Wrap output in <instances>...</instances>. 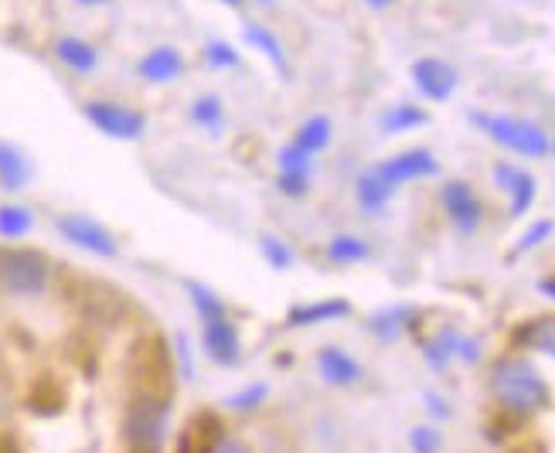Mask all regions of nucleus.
Segmentation results:
<instances>
[{"label": "nucleus", "mask_w": 555, "mask_h": 453, "mask_svg": "<svg viewBox=\"0 0 555 453\" xmlns=\"http://www.w3.org/2000/svg\"><path fill=\"white\" fill-rule=\"evenodd\" d=\"M175 426V402L171 392L133 389L124 402L119 416V437H124L127 453H164Z\"/></svg>", "instance_id": "1"}, {"label": "nucleus", "mask_w": 555, "mask_h": 453, "mask_svg": "<svg viewBox=\"0 0 555 453\" xmlns=\"http://www.w3.org/2000/svg\"><path fill=\"white\" fill-rule=\"evenodd\" d=\"M488 389H491V399L501 405L504 413L521 416V419L542 413L545 405L552 402L548 381L521 354L498 358V362L491 365V375H488Z\"/></svg>", "instance_id": "2"}, {"label": "nucleus", "mask_w": 555, "mask_h": 453, "mask_svg": "<svg viewBox=\"0 0 555 453\" xmlns=\"http://www.w3.org/2000/svg\"><path fill=\"white\" fill-rule=\"evenodd\" d=\"M52 286V259L31 246H0V294L38 300Z\"/></svg>", "instance_id": "3"}, {"label": "nucleus", "mask_w": 555, "mask_h": 453, "mask_svg": "<svg viewBox=\"0 0 555 453\" xmlns=\"http://www.w3.org/2000/svg\"><path fill=\"white\" fill-rule=\"evenodd\" d=\"M470 124L480 130V133H488L498 147L504 151H512L518 157H528V160H539V157H548L552 151V140L548 133L532 124V119H525V116H508V113H470Z\"/></svg>", "instance_id": "4"}, {"label": "nucleus", "mask_w": 555, "mask_h": 453, "mask_svg": "<svg viewBox=\"0 0 555 453\" xmlns=\"http://www.w3.org/2000/svg\"><path fill=\"white\" fill-rule=\"evenodd\" d=\"M82 116L86 124L103 133L109 140H119V143H137L143 133H147V113L143 109H133V106H124L116 100H86L82 103Z\"/></svg>", "instance_id": "5"}, {"label": "nucleus", "mask_w": 555, "mask_h": 453, "mask_svg": "<svg viewBox=\"0 0 555 453\" xmlns=\"http://www.w3.org/2000/svg\"><path fill=\"white\" fill-rule=\"evenodd\" d=\"M55 232L65 238L68 246H76L95 259H116L119 256V238L109 225L92 219L86 211H62L55 219Z\"/></svg>", "instance_id": "6"}, {"label": "nucleus", "mask_w": 555, "mask_h": 453, "mask_svg": "<svg viewBox=\"0 0 555 453\" xmlns=\"http://www.w3.org/2000/svg\"><path fill=\"white\" fill-rule=\"evenodd\" d=\"M202 354L215 368H238V362H243V334H238L232 310L222 318L202 321Z\"/></svg>", "instance_id": "7"}, {"label": "nucleus", "mask_w": 555, "mask_h": 453, "mask_svg": "<svg viewBox=\"0 0 555 453\" xmlns=\"http://www.w3.org/2000/svg\"><path fill=\"white\" fill-rule=\"evenodd\" d=\"M372 171L389 184L392 191H399L409 181H423V178H437L440 174V160L433 157V151L426 147H413V151H402L389 160H378L372 164Z\"/></svg>", "instance_id": "8"}, {"label": "nucleus", "mask_w": 555, "mask_h": 453, "mask_svg": "<svg viewBox=\"0 0 555 453\" xmlns=\"http://www.w3.org/2000/svg\"><path fill=\"white\" fill-rule=\"evenodd\" d=\"M440 205L447 211V219L456 225V232L464 235H474L480 222H485V205H480L477 191L461 178H453L440 187Z\"/></svg>", "instance_id": "9"}, {"label": "nucleus", "mask_w": 555, "mask_h": 453, "mask_svg": "<svg viewBox=\"0 0 555 453\" xmlns=\"http://www.w3.org/2000/svg\"><path fill=\"white\" fill-rule=\"evenodd\" d=\"M409 76H413L416 92L429 103H447L450 95L456 92V82H461V76H456V68L450 62L433 59V55L416 59L413 68H409Z\"/></svg>", "instance_id": "10"}, {"label": "nucleus", "mask_w": 555, "mask_h": 453, "mask_svg": "<svg viewBox=\"0 0 555 453\" xmlns=\"http://www.w3.org/2000/svg\"><path fill=\"white\" fill-rule=\"evenodd\" d=\"M494 184L508 195V215L512 219H521L525 211H532L535 198H539V181L535 174H528L525 167H515L508 160L494 164Z\"/></svg>", "instance_id": "11"}, {"label": "nucleus", "mask_w": 555, "mask_h": 453, "mask_svg": "<svg viewBox=\"0 0 555 453\" xmlns=\"http://www.w3.org/2000/svg\"><path fill=\"white\" fill-rule=\"evenodd\" d=\"M354 314V307L345 297H324V300H307V303H294L286 310L283 324L294 331H307V327H321V324H337L348 321Z\"/></svg>", "instance_id": "12"}, {"label": "nucleus", "mask_w": 555, "mask_h": 453, "mask_svg": "<svg viewBox=\"0 0 555 453\" xmlns=\"http://www.w3.org/2000/svg\"><path fill=\"white\" fill-rule=\"evenodd\" d=\"M313 362H318V375L327 381V386H334V389H351V386H358V381H361V375H365V368H361L358 358L348 354L345 348H337V345L318 348Z\"/></svg>", "instance_id": "13"}, {"label": "nucleus", "mask_w": 555, "mask_h": 453, "mask_svg": "<svg viewBox=\"0 0 555 453\" xmlns=\"http://www.w3.org/2000/svg\"><path fill=\"white\" fill-rule=\"evenodd\" d=\"M184 65L188 62L175 44H157L137 62V76L147 86H171L184 76Z\"/></svg>", "instance_id": "14"}, {"label": "nucleus", "mask_w": 555, "mask_h": 453, "mask_svg": "<svg viewBox=\"0 0 555 453\" xmlns=\"http://www.w3.org/2000/svg\"><path fill=\"white\" fill-rule=\"evenodd\" d=\"M35 181V160L28 157V151L17 147L14 140H0V187L8 195H17Z\"/></svg>", "instance_id": "15"}, {"label": "nucleus", "mask_w": 555, "mask_h": 453, "mask_svg": "<svg viewBox=\"0 0 555 453\" xmlns=\"http://www.w3.org/2000/svg\"><path fill=\"white\" fill-rule=\"evenodd\" d=\"M55 59L72 72V76H92L95 68H100V52H95V44L79 38V35H65L55 41Z\"/></svg>", "instance_id": "16"}, {"label": "nucleus", "mask_w": 555, "mask_h": 453, "mask_svg": "<svg viewBox=\"0 0 555 453\" xmlns=\"http://www.w3.org/2000/svg\"><path fill=\"white\" fill-rule=\"evenodd\" d=\"M243 41L249 44V48H256V52L267 59L280 76L286 79L289 76V59H286V48H283V41L276 38V31H270L267 24H246V31H243Z\"/></svg>", "instance_id": "17"}, {"label": "nucleus", "mask_w": 555, "mask_h": 453, "mask_svg": "<svg viewBox=\"0 0 555 453\" xmlns=\"http://www.w3.org/2000/svg\"><path fill=\"white\" fill-rule=\"evenodd\" d=\"M331 140H334V124H331V116L324 113H313L307 116L304 124L294 130V140L289 143H297L300 151H307L310 157H318L331 147Z\"/></svg>", "instance_id": "18"}, {"label": "nucleus", "mask_w": 555, "mask_h": 453, "mask_svg": "<svg viewBox=\"0 0 555 453\" xmlns=\"http://www.w3.org/2000/svg\"><path fill=\"white\" fill-rule=\"evenodd\" d=\"M38 219H35V211L28 205H21V202H4L0 205V238H4L8 246L21 243V238H28L35 232Z\"/></svg>", "instance_id": "19"}, {"label": "nucleus", "mask_w": 555, "mask_h": 453, "mask_svg": "<svg viewBox=\"0 0 555 453\" xmlns=\"http://www.w3.org/2000/svg\"><path fill=\"white\" fill-rule=\"evenodd\" d=\"M515 345H521V348H528V351H539V354L555 358V314L525 321V324L515 331Z\"/></svg>", "instance_id": "20"}, {"label": "nucleus", "mask_w": 555, "mask_h": 453, "mask_svg": "<svg viewBox=\"0 0 555 453\" xmlns=\"http://www.w3.org/2000/svg\"><path fill=\"white\" fill-rule=\"evenodd\" d=\"M392 195L396 191L385 184L372 167H365V171L358 174V181H354V198H358V205L365 208L369 215H375V211H382L385 205L392 202Z\"/></svg>", "instance_id": "21"}, {"label": "nucleus", "mask_w": 555, "mask_h": 453, "mask_svg": "<svg viewBox=\"0 0 555 453\" xmlns=\"http://www.w3.org/2000/svg\"><path fill=\"white\" fill-rule=\"evenodd\" d=\"M426 124H429V113L420 109L416 103H396V106L385 109L382 119H378L382 133H389V137L409 133V130H420V127H426Z\"/></svg>", "instance_id": "22"}, {"label": "nucleus", "mask_w": 555, "mask_h": 453, "mask_svg": "<svg viewBox=\"0 0 555 453\" xmlns=\"http://www.w3.org/2000/svg\"><path fill=\"white\" fill-rule=\"evenodd\" d=\"M188 119L198 130H205V133H222V127H225V103H222V95H215V92L198 95V100L188 106Z\"/></svg>", "instance_id": "23"}, {"label": "nucleus", "mask_w": 555, "mask_h": 453, "mask_svg": "<svg viewBox=\"0 0 555 453\" xmlns=\"http://www.w3.org/2000/svg\"><path fill=\"white\" fill-rule=\"evenodd\" d=\"M413 324V307H385L378 314L369 318V331L378 341H396Z\"/></svg>", "instance_id": "24"}, {"label": "nucleus", "mask_w": 555, "mask_h": 453, "mask_svg": "<svg viewBox=\"0 0 555 453\" xmlns=\"http://www.w3.org/2000/svg\"><path fill=\"white\" fill-rule=\"evenodd\" d=\"M270 402V381H249V386H243L238 392L225 396V413H235V416H256L262 405Z\"/></svg>", "instance_id": "25"}, {"label": "nucleus", "mask_w": 555, "mask_h": 453, "mask_svg": "<svg viewBox=\"0 0 555 453\" xmlns=\"http://www.w3.org/2000/svg\"><path fill=\"white\" fill-rule=\"evenodd\" d=\"M184 294H188L191 307H195L198 321H211V318L229 314V303L219 294H215L208 283H202V280H184Z\"/></svg>", "instance_id": "26"}, {"label": "nucleus", "mask_w": 555, "mask_h": 453, "mask_svg": "<svg viewBox=\"0 0 555 453\" xmlns=\"http://www.w3.org/2000/svg\"><path fill=\"white\" fill-rule=\"evenodd\" d=\"M327 259L334 262V267H354V262H365L372 256L369 243L361 235H351V232H341V235H334L331 243H327Z\"/></svg>", "instance_id": "27"}, {"label": "nucleus", "mask_w": 555, "mask_h": 453, "mask_svg": "<svg viewBox=\"0 0 555 453\" xmlns=\"http://www.w3.org/2000/svg\"><path fill=\"white\" fill-rule=\"evenodd\" d=\"M259 256L267 259V267H273L276 273L289 270V267H294V262H297L294 246H289L286 238L273 235V232H262V235H259Z\"/></svg>", "instance_id": "28"}, {"label": "nucleus", "mask_w": 555, "mask_h": 453, "mask_svg": "<svg viewBox=\"0 0 555 453\" xmlns=\"http://www.w3.org/2000/svg\"><path fill=\"white\" fill-rule=\"evenodd\" d=\"M453 345H456V331L453 327H443L437 338H429L423 345V358L433 372H443L450 362H453Z\"/></svg>", "instance_id": "29"}, {"label": "nucleus", "mask_w": 555, "mask_h": 453, "mask_svg": "<svg viewBox=\"0 0 555 453\" xmlns=\"http://www.w3.org/2000/svg\"><path fill=\"white\" fill-rule=\"evenodd\" d=\"M313 160L307 151H300L297 143H283L280 154H276V174H294V178H313Z\"/></svg>", "instance_id": "30"}, {"label": "nucleus", "mask_w": 555, "mask_h": 453, "mask_svg": "<svg viewBox=\"0 0 555 453\" xmlns=\"http://www.w3.org/2000/svg\"><path fill=\"white\" fill-rule=\"evenodd\" d=\"M171 358H175V372L181 381H195L198 378V365H195V348H191V338L184 331H175V341H171Z\"/></svg>", "instance_id": "31"}, {"label": "nucleus", "mask_w": 555, "mask_h": 453, "mask_svg": "<svg viewBox=\"0 0 555 453\" xmlns=\"http://www.w3.org/2000/svg\"><path fill=\"white\" fill-rule=\"evenodd\" d=\"M205 62H208V68H215V72H225V68H238L243 65V52L232 44V41H225V38H211L208 44H205Z\"/></svg>", "instance_id": "32"}, {"label": "nucleus", "mask_w": 555, "mask_h": 453, "mask_svg": "<svg viewBox=\"0 0 555 453\" xmlns=\"http://www.w3.org/2000/svg\"><path fill=\"white\" fill-rule=\"evenodd\" d=\"M198 453H253V450L238 437H232L225 426H215L211 433L198 437Z\"/></svg>", "instance_id": "33"}, {"label": "nucleus", "mask_w": 555, "mask_h": 453, "mask_svg": "<svg viewBox=\"0 0 555 453\" xmlns=\"http://www.w3.org/2000/svg\"><path fill=\"white\" fill-rule=\"evenodd\" d=\"M409 446H413V453H440L443 450V433L433 423L413 426V429H409Z\"/></svg>", "instance_id": "34"}, {"label": "nucleus", "mask_w": 555, "mask_h": 453, "mask_svg": "<svg viewBox=\"0 0 555 453\" xmlns=\"http://www.w3.org/2000/svg\"><path fill=\"white\" fill-rule=\"evenodd\" d=\"M555 232V222L552 219H539V222H532L525 232H521V238H518V246H515V256H521V253H532V249H539L545 238Z\"/></svg>", "instance_id": "35"}, {"label": "nucleus", "mask_w": 555, "mask_h": 453, "mask_svg": "<svg viewBox=\"0 0 555 453\" xmlns=\"http://www.w3.org/2000/svg\"><path fill=\"white\" fill-rule=\"evenodd\" d=\"M310 181H313V178H294V174H276V191H280V195H286V198H294V202H300V198H307V195H310Z\"/></svg>", "instance_id": "36"}, {"label": "nucleus", "mask_w": 555, "mask_h": 453, "mask_svg": "<svg viewBox=\"0 0 555 453\" xmlns=\"http://www.w3.org/2000/svg\"><path fill=\"white\" fill-rule=\"evenodd\" d=\"M426 410L433 413V416H440V419H450V405H447V399L443 396H437V392H426Z\"/></svg>", "instance_id": "37"}, {"label": "nucleus", "mask_w": 555, "mask_h": 453, "mask_svg": "<svg viewBox=\"0 0 555 453\" xmlns=\"http://www.w3.org/2000/svg\"><path fill=\"white\" fill-rule=\"evenodd\" d=\"M539 294H545L548 300H555V276H542L539 280Z\"/></svg>", "instance_id": "38"}, {"label": "nucleus", "mask_w": 555, "mask_h": 453, "mask_svg": "<svg viewBox=\"0 0 555 453\" xmlns=\"http://www.w3.org/2000/svg\"><path fill=\"white\" fill-rule=\"evenodd\" d=\"M79 8H106V4H113V0H76Z\"/></svg>", "instance_id": "39"}, {"label": "nucleus", "mask_w": 555, "mask_h": 453, "mask_svg": "<svg viewBox=\"0 0 555 453\" xmlns=\"http://www.w3.org/2000/svg\"><path fill=\"white\" fill-rule=\"evenodd\" d=\"M365 4H369V8H375V11H385V8H392L396 0H365Z\"/></svg>", "instance_id": "40"}, {"label": "nucleus", "mask_w": 555, "mask_h": 453, "mask_svg": "<svg viewBox=\"0 0 555 453\" xmlns=\"http://www.w3.org/2000/svg\"><path fill=\"white\" fill-rule=\"evenodd\" d=\"M219 4H225V8H232V11H243V8H246V0H219Z\"/></svg>", "instance_id": "41"}, {"label": "nucleus", "mask_w": 555, "mask_h": 453, "mask_svg": "<svg viewBox=\"0 0 555 453\" xmlns=\"http://www.w3.org/2000/svg\"><path fill=\"white\" fill-rule=\"evenodd\" d=\"M256 4H262V8H273V4H276V0H256Z\"/></svg>", "instance_id": "42"}, {"label": "nucleus", "mask_w": 555, "mask_h": 453, "mask_svg": "<svg viewBox=\"0 0 555 453\" xmlns=\"http://www.w3.org/2000/svg\"><path fill=\"white\" fill-rule=\"evenodd\" d=\"M552 154H555V140H552Z\"/></svg>", "instance_id": "43"}]
</instances>
